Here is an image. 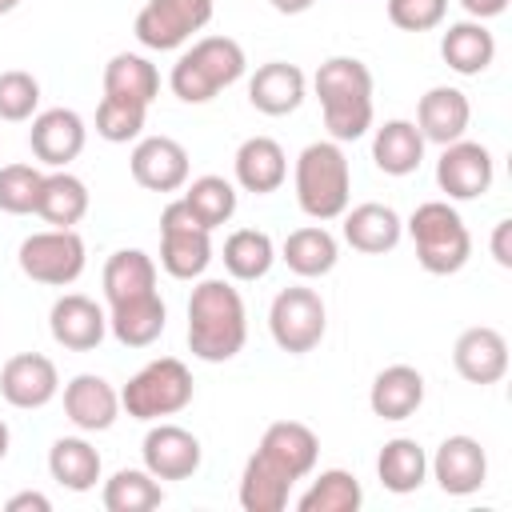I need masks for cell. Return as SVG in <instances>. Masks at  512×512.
<instances>
[{
    "mask_svg": "<svg viewBox=\"0 0 512 512\" xmlns=\"http://www.w3.org/2000/svg\"><path fill=\"white\" fill-rule=\"evenodd\" d=\"M320 456V440L300 420H276L264 428L260 448L248 456L240 472V508L244 512H284L296 480L312 476Z\"/></svg>",
    "mask_w": 512,
    "mask_h": 512,
    "instance_id": "1",
    "label": "cell"
},
{
    "mask_svg": "<svg viewBox=\"0 0 512 512\" xmlns=\"http://www.w3.org/2000/svg\"><path fill=\"white\" fill-rule=\"evenodd\" d=\"M248 340L244 296L228 280H200L188 296V348L204 364L232 360Z\"/></svg>",
    "mask_w": 512,
    "mask_h": 512,
    "instance_id": "2",
    "label": "cell"
},
{
    "mask_svg": "<svg viewBox=\"0 0 512 512\" xmlns=\"http://www.w3.org/2000/svg\"><path fill=\"white\" fill-rule=\"evenodd\" d=\"M324 128L336 144L360 140L372 128V72L356 56H332L312 76Z\"/></svg>",
    "mask_w": 512,
    "mask_h": 512,
    "instance_id": "3",
    "label": "cell"
},
{
    "mask_svg": "<svg viewBox=\"0 0 512 512\" xmlns=\"http://www.w3.org/2000/svg\"><path fill=\"white\" fill-rule=\"evenodd\" d=\"M292 184H296V204L308 220H316V224L340 220L352 200V168H348L344 148L336 140L308 144L296 156Z\"/></svg>",
    "mask_w": 512,
    "mask_h": 512,
    "instance_id": "4",
    "label": "cell"
},
{
    "mask_svg": "<svg viewBox=\"0 0 512 512\" xmlns=\"http://www.w3.org/2000/svg\"><path fill=\"white\" fill-rule=\"evenodd\" d=\"M244 68V48L232 36H200L192 48L180 52L168 84L184 104H208L224 88H232L244 76Z\"/></svg>",
    "mask_w": 512,
    "mask_h": 512,
    "instance_id": "5",
    "label": "cell"
},
{
    "mask_svg": "<svg viewBox=\"0 0 512 512\" xmlns=\"http://www.w3.org/2000/svg\"><path fill=\"white\" fill-rule=\"evenodd\" d=\"M404 228H408V236L416 244L420 268L432 272V276H452L472 256L468 224L460 220V212L448 200H424V204H416V212L408 216Z\"/></svg>",
    "mask_w": 512,
    "mask_h": 512,
    "instance_id": "6",
    "label": "cell"
},
{
    "mask_svg": "<svg viewBox=\"0 0 512 512\" xmlns=\"http://www.w3.org/2000/svg\"><path fill=\"white\" fill-rule=\"evenodd\" d=\"M192 372L184 360L176 356H160V360H148L124 388H120V408L132 416V420H164V416H176L192 404Z\"/></svg>",
    "mask_w": 512,
    "mask_h": 512,
    "instance_id": "7",
    "label": "cell"
},
{
    "mask_svg": "<svg viewBox=\"0 0 512 512\" xmlns=\"http://www.w3.org/2000/svg\"><path fill=\"white\" fill-rule=\"evenodd\" d=\"M212 264V232L188 212L184 200L160 212V268L172 280H200Z\"/></svg>",
    "mask_w": 512,
    "mask_h": 512,
    "instance_id": "8",
    "label": "cell"
},
{
    "mask_svg": "<svg viewBox=\"0 0 512 512\" xmlns=\"http://www.w3.org/2000/svg\"><path fill=\"white\" fill-rule=\"evenodd\" d=\"M16 264L36 284L68 288V284L80 280V272L88 264V252H84V240H80L76 228H44V232H32L20 244Z\"/></svg>",
    "mask_w": 512,
    "mask_h": 512,
    "instance_id": "9",
    "label": "cell"
},
{
    "mask_svg": "<svg viewBox=\"0 0 512 512\" xmlns=\"http://www.w3.org/2000/svg\"><path fill=\"white\" fill-rule=\"evenodd\" d=\"M324 328H328V308L316 288L292 284V288L276 292V300L268 308V332L280 352H288V356L312 352L324 340Z\"/></svg>",
    "mask_w": 512,
    "mask_h": 512,
    "instance_id": "10",
    "label": "cell"
},
{
    "mask_svg": "<svg viewBox=\"0 0 512 512\" xmlns=\"http://www.w3.org/2000/svg\"><path fill=\"white\" fill-rule=\"evenodd\" d=\"M216 4L212 0H148L136 12V40L152 52H176L184 48L200 28H208Z\"/></svg>",
    "mask_w": 512,
    "mask_h": 512,
    "instance_id": "11",
    "label": "cell"
},
{
    "mask_svg": "<svg viewBox=\"0 0 512 512\" xmlns=\"http://www.w3.org/2000/svg\"><path fill=\"white\" fill-rule=\"evenodd\" d=\"M496 180V160L484 144L476 140H452L444 144L436 160V184L448 200H480Z\"/></svg>",
    "mask_w": 512,
    "mask_h": 512,
    "instance_id": "12",
    "label": "cell"
},
{
    "mask_svg": "<svg viewBox=\"0 0 512 512\" xmlns=\"http://www.w3.org/2000/svg\"><path fill=\"white\" fill-rule=\"evenodd\" d=\"M128 168H132V180L148 192H180L188 184V148L172 136H144L136 140L132 156H128Z\"/></svg>",
    "mask_w": 512,
    "mask_h": 512,
    "instance_id": "13",
    "label": "cell"
},
{
    "mask_svg": "<svg viewBox=\"0 0 512 512\" xmlns=\"http://www.w3.org/2000/svg\"><path fill=\"white\" fill-rule=\"evenodd\" d=\"M428 472L440 484V492H448V496H472L488 480V456H484V448H480L476 436L456 432V436H444L440 440L436 456L428 460Z\"/></svg>",
    "mask_w": 512,
    "mask_h": 512,
    "instance_id": "14",
    "label": "cell"
},
{
    "mask_svg": "<svg viewBox=\"0 0 512 512\" xmlns=\"http://www.w3.org/2000/svg\"><path fill=\"white\" fill-rule=\"evenodd\" d=\"M88 144V128L80 120V112L72 108H44L32 116L28 128V148L40 164L48 168H68Z\"/></svg>",
    "mask_w": 512,
    "mask_h": 512,
    "instance_id": "15",
    "label": "cell"
},
{
    "mask_svg": "<svg viewBox=\"0 0 512 512\" xmlns=\"http://www.w3.org/2000/svg\"><path fill=\"white\" fill-rule=\"evenodd\" d=\"M56 392H60V372L40 352H20L0 368V396L20 412H36L52 404Z\"/></svg>",
    "mask_w": 512,
    "mask_h": 512,
    "instance_id": "16",
    "label": "cell"
},
{
    "mask_svg": "<svg viewBox=\"0 0 512 512\" xmlns=\"http://www.w3.org/2000/svg\"><path fill=\"white\" fill-rule=\"evenodd\" d=\"M48 332L68 352H92L108 336V316L92 296L64 292L48 312Z\"/></svg>",
    "mask_w": 512,
    "mask_h": 512,
    "instance_id": "17",
    "label": "cell"
},
{
    "mask_svg": "<svg viewBox=\"0 0 512 512\" xmlns=\"http://www.w3.org/2000/svg\"><path fill=\"white\" fill-rule=\"evenodd\" d=\"M140 452H144V468L156 480H188V476H196V468L204 460L200 440L188 428H180V424H156V428H148Z\"/></svg>",
    "mask_w": 512,
    "mask_h": 512,
    "instance_id": "18",
    "label": "cell"
},
{
    "mask_svg": "<svg viewBox=\"0 0 512 512\" xmlns=\"http://www.w3.org/2000/svg\"><path fill=\"white\" fill-rule=\"evenodd\" d=\"M452 364L468 384H480V388L500 384L508 372V340L488 324L464 328L452 344Z\"/></svg>",
    "mask_w": 512,
    "mask_h": 512,
    "instance_id": "19",
    "label": "cell"
},
{
    "mask_svg": "<svg viewBox=\"0 0 512 512\" xmlns=\"http://www.w3.org/2000/svg\"><path fill=\"white\" fill-rule=\"evenodd\" d=\"M64 416L80 432H108L120 416V392L104 376L80 372L64 384Z\"/></svg>",
    "mask_w": 512,
    "mask_h": 512,
    "instance_id": "20",
    "label": "cell"
},
{
    "mask_svg": "<svg viewBox=\"0 0 512 512\" xmlns=\"http://www.w3.org/2000/svg\"><path fill=\"white\" fill-rule=\"evenodd\" d=\"M468 120H472L468 96L460 88H452V84H436V88H428L420 96L412 124L420 128L424 144H440L444 148V144H452V140H460L468 132Z\"/></svg>",
    "mask_w": 512,
    "mask_h": 512,
    "instance_id": "21",
    "label": "cell"
},
{
    "mask_svg": "<svg viewBox=\"0 0 512 512\" xmlns=\"http://www.w3.org/2000/svg\"><path fill=\"white\" fill-rule=\"evenodd\" d=\"M304 96H308V80L288 60H268L248 80V104L264 116H288L304 104Z\"/></svg>",
    "mask_w": 512,
    "mask_h": 512,
    "instance_id": "22",
    "label": "cell"
},
{
    "mask_svg": "<svg viewBox=\"0 0 512 512\" xmlns=\"http://www.w3.org/2000/svg\"><path fill=\"white\" fill-rule=\"evenodd\" d=\"M236 184L252 196H268L288 180V156L272 136H248L236 148Z\"/></svg>",
    "mask_w": 512,
    "mask_h": 512,
    "instance_id": "23",
    "label": "cell"
},
{
    "mask_svg": "<svg viewBox=\"0 0 512 512\" xmlns=\"http://www.w3.org/2000/svg\"><path fill=\"white\" fill-rule=\"evenodd\" d=\"M404 236V220L396 216V208L388 204H356V208H344V240L364 252V256H384L400 244Z\"/></svg>",
    "mask_w": 512,
    "mask_h": 512,
    "instance_id": "24",
    "label": "cell"
},
{
    "mask_svg": "<svg viewBox=\"0 0 512 512\" xmlns=\"http://www.w3.org/2000/svg\"><path fill=\"white\" fill-rule=\"evenodd\" d=\"M424 404V376L412 364H388L368 388V408L380 420H408Z\"/></svg>",
    "mask_w": 512,
    "mask_h": 512,
    "instance_id": "25",
    "label": "cell"
},
{
    "mask_svg": "<svg viewBox=\"0 0 512 512\" xmlns=\"http://www.w3.org/2000/svg\"><path fill=\"white\" fill-rule=\"evenodd\" d=\"M104 300L108 308L128 304V300H144L156 296V260L140 248H120L104 260Z\"/></svg>",
    "mask_w": 512,
    "mask_h": 512,
    "instance_id": "26",
    "label": "cell"
},
{
    "mask_svg": "<svg viewBox=\"0 0 512 512\" xmlns=\"http://www.w3.org/2000/svg\"><path fill=\"white\" fill-rule=\"evenodd\" d=\"M440 56L460 76H480L496 60V36L484 28V20H456L440 36Z\"/></svg>",
    "mask_w": 512,
    "mask_h": 512,
    "instance_id": "27",
    "label": "cell"
},
{
    "mask_svg": "<svg viewBox=\"0 0 512 512\" xmlns=\"http://www.w3.org/2000/svg\"><path fill=\"white\" fill-rule=\"evenodd\" d=\"M280 260H284L300 280H320V276H328V272L336 268L340 244H336V236H332L324 224H304V228H296V232L284 236Z\"/></svg>",
    "mask_w": 512,
    "mask_h": 512,
    "instance_id": "28",
    "label": "cell"
},
{
    "mask_svg": "<svg viewBox=\"0 0 512 512\" xmlns=\"http://www.w3.org/2000/svg\"><path fill=\"white\" fill-rule=\"evenodd\" d=\"M424 160V136L412 120H384L372 136V164L384 176H412Z\"/></svg>",
    "mask_w": 512,
    "mask_h": 512,
    "instance_id": "29",
    "label": "cell"
},
{
    "mask_svg": "<svg viewBox=\"0 0 512 512\" xmlns=\"http://www.w3.org/2000/svg\"><path fill=\"white\" fill-rule=\"evenodd\" d=\"M36 216L52 228H76L88 216V184L80 176H72L68 168L48 172L44 184H40Z\"/></svg>",
    "mask_w": 512,
    "mask_h": 512,
    "instance_id": "30",
    "label": "cell"
},
{
    "mask_svg": "<svg viewBox=\"0 0 512 512\" xmlns=\"http://www.w3.org/2000/svg\"><path fill=\"white\" fill-rule=\"evenodd\" d=\"M164 324H168V308H164L160 292L156 296H144V300H128V304L108 308V332L124 348H148V344H156L160 332H164Z\"/></svg>",
    "mask_w": 512,
    "mask_h": 512,
    "instance_id": "31",
    "label": "cell"
},
{
    "mask_svg": "<svg viewBox=\"0 0 512 512\" xmlns=\"http://www.w3.org/2000/svg\"><path fill=\"white\" fill-rule=\"evenodd\" d=\"M104 96H120L132 104H152L160 96V72L140 52H116L104 64Z\"/></svg>",
    "mask_w": 512,
    "mask_h": 512,
    "instance_id": "32",
    "label": "cell"
},
{
    "mask_svg": "<svg viewBox=\"0 0 512 512\" xmlns=\"http://www.w3.org/2000/svg\"><path fill=\"white\" fill-rule=\"evenodd\" d=\"M48 472L68 492H92L100 480V452L84 436H60L48 448Z\"/></svg>",
    "mask_w": 512,
    "mask_h": 512,
    "instance_id": "33",
    "label": "cell"
},
{
    "mask_svg": "<svg viewBox=\"0 0 512 512\" xmlns=\"http://www.w3.org/2000/svg\"><path fill=\"white\" fill-rule=\"evenodd\" d=\"M220 260H224V272H228L232 280L252 284V280H264V276L272 272V264H276V244H272V236L260 232V228H236V232L224 240Z\"/></svg>",
    "mask_w": 512,
    "mask_h": 512,
    "instance_id": "34",
    "label": "cell"
},
{
    "mask_svg": "<svg viewBox=\"0 0 512 512\" xmlns=\"http://www.w3.org/2000/svg\"><path fill=\"white\" fill-rule=\"evenodd\" d=\"M376 480L388 492H396V496L416 492L428 480V456H424V448L416 440H408V436L388 440L380 448V456H376Z\"/></svg>",
    "mask_w": 512,
    "mask_h": 512,
    "instance_id": "35",
    "label": "cell"
},
{
    "mask_svg": "<svg viewBox=\"0 0 512 512\" xmlns=\"http://www.w3.org/2000/svg\"><path fill=\"white\" fill-rule=\"evenodd\" d=\"M100 500L108 512H148L164 504V488L148 468H120L104 480Z\"/></svg>",
    "mask_w": 512,
    "mask_h": 512,
    "instance_id": "36",
    "label": "cell"
},
{
    "mask_svg": "<svg viewBox=\"0 0 512 512\" xmlns=\"http://www.w3.org/2000/svg\"><path fill=\"white\" fill-rule=\"evenodd\" d=\"M188 212L212 232L220 224H228L236 216V184L224 180V176H196L192 184H184V196Z\"/></svg>",
    "mask_w": 512,
    "mask_h": 512,
    "instance_id": "37",
    "label": "cell"
},
{
    "mask_svg": "<svg viewBox=\"0 0 512 512\" xmlns=\"http://www.w3.org/2000/svg\"><path fill=\"white\" fill-rule=\"evenodd\" d=\"M360 504H364V488H360V480H356L352 472H344V468L320 472V476L308 484V492L296 500L300 512H356Z\"/></svg>",
    "mask_w": 512,
    "mask_h": 512,
    "instance_id": "38",
    "label": "cell"
},
{
    "mask_svg": "<svg viewBox=\"0 0 512 512\" xmlns=\"http://www.w3.org/2000/svg\"><path fill=\"white\" fill-rule=\"evenodd\" d=\"M144 116H148L144 104L120 100V96H104V100L96 104V136L108 140V144L140 140V132H144Z\"/></svg>",
    "mask_w": 512,
    "mask_h": 512,
    "instance_id": "39",
    "label": "cell"
},
{
    "mask_svg": "<svg viewBox=\"0 0 512 512\" xmlns=\"http://www.w3.org/2000/svg\"><path fill=\"white\" fill-rule=\"evenodd\" d=\"M40 184H44L40 168H32V164H4L0 168V212H8V216L36 212Z\"/></svg>",
    "mask_w": 512,
    "mask_h": 512,
    "instance_id": "40",
    "label": "cell"
},
{
    "mask_svg": "<svg viewBox=\"0 0 512 512\" xmlns=\"http://www.w3.org/2000/svg\"><path fill=\"white\" fill-rule=\"evenodd\" d=\"M36 108H40V80L24 68L0 72V120L20 124V120H32Z\"/></svg>",
    "mask_w": 512,
    "mask_h": 512,
    "instance_id": "41",
    "label": "cell"
},
{
    "mask_svg": "<svg viewBox=\"0 0 512 512\" xmlns=\"http://www.w3.org/2000/svg\"><path fill=\"white\" fill-rule=\"evenodd\" d=\"M448 16V0H388V20L400 32H432Z\"/></svg>",
    "mask_w": 512,
    "mask_h": 512,
    "instance_id": "42",
    "label": "cell"
},
{
    "mask_svg": "<svg viewBox=\"0 0 512 512\" xmlns=\"http://www.w3.org/2000/svg\"><path fill=\"white\" fill-rule=\"evenodd\" d=\"M492 260L500 268H512V220H496V228H492Z\"/></svg>",
    "mask_w": 512,
    "mask_h": 512,
    "instance_id": "43",
    "label": "cell"
},
{
    "mask_svg": "<svg viewBox=\"0 0 512 512\" xmlns=\"http://www.w3.org/2000/svg\"><path fill=\"white\" fill-rule=\"evenodd\" d=\"M4 512H52V500L44 492H16V496H8Z\"/></svg>",
    "mask_w": 512,
    "mask_h": 512,
    "instance_id": "44",
    "label": "cell"
},
{
    "mask_svg": "<svg viewBox=\"0 0 512 512\" xmlns=\"http://www.w3.org/2000/svg\"><path fill=\"white\" fill-rule=\"evenodd\" d=\"M460 4H464V12L472 20H492V16H500L508 8V0H460Z\"/></svg>",
    "mask_w": 512,
    "mask_h": 512,
    "instance_id": "45",
    "label": "cell"
},
{
    "mask_svg": "<svg viewBox=\"0 0 512 512\" xmlns=\"http://www.w3.org/2000/svg\"><path fill=\"white\" fill-rule=\"evenodd\" d=\"M268 4H272L280 16H300V12H308L316 0H268Z\"/></svg>",
    "mask_w": 512,
    "mask_h": 512,
    "instance_id": "46",
    "label": "cell"
},
{
    "mask_svg": "<svg viewBox=\"0 0 512 512\" xmlns=\"http://www.w3.org/2000/svg\"><path fill=\"white\" fill-rule=\"evenodd\" d=\"M8 444H12V432H8V424L0 420V460L8 456Z\"/></svg>",
    "mask_w": 512,
    "mask_h": 512,
    "instance_id": "47",
    "label": "cell"
},
{
    "mask_svg": "<svg viewBox=\"0 0 512 512\" xmlns=\"http://www.w3.org/2000/svg\"><path fill=\"white\" fill-rule=\"evenodd\" d=\"M16 4H20V0H0V16H4V12H12Z\"/></svg>",
    "mask_w": 512,
    "mask_h": 512,
    "instance_id": "48",
    "label": "cell"
}]
</instances>
